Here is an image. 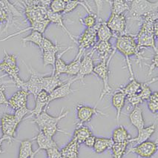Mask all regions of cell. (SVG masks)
<instances>
[{"mask_svg": "<svg viewBox=\"0 0 158 158\" xmlns=\"http://www.w3.org/2000/svg\"><path fill=\"white\" fill-rule=\"evenodd\" d=\"M141 83L142 82H139L135 78H133L130 80V82L126 86L118 89L122 91L126 97L131 96L139 92L141 87Z\"/></svg>", "mask_w": 158, "mask_h": 158, "instance_id": "obj_32", "label": "cell"}, {"mask_svg": "<svg viewBox=\"0 0 158 158\" xmlns=\"http://www.w3.org/2000/svg\"><path fill=\"white\" fill-rule=\"evenodd\" d=\"M30 112H31V110H29L28 108H27V107L22 108L15 111V113H14V117L16 118V120L20 123L24 120L25 116H26L27 114H30Z\"/></svg>", "mask_w": 158, "mask_h": 158, "instance_id": "obj_46", "label": "cell"}, {"mask_svg": "<svg viewBox=\"0 0 158 158\" xmlns=\"http://www.w3.org/2000/svg\"><path fill=\"white\" fill-rule=\"evenodd\" d=\"M126 100V96L119 89H117L113 94V95H112L111 103L112 106L116 109V113H117V114H116V119H117V124H119V122H120V117L125 106Z\"/></svg>", "mask_w": 158, "mask_h": 158, "instance_id": "obj_20", "label": "cell"}, {"mask_svg": "<svg viewBox=\"0 0 158 158\" xmlns=\"http://www.w3.org/2000/svg\"><path fill=\"white\" fill-rule=\"evenodd\" d=\"M60 158H65V157H61Z\"/></svg>", "mask_w": 158, "mask_h": 158, "instance_id": "obj_53", "label": "cell"}, {"mask_svg": "<svg viewBox=\"0 0 158 158\" xmlns=\"http://www.w3.org/2000/svg\"><path fill=\"white\" fill-rule=\"evenodd\" d=\"M111 5V14L114 15H120L125 14V13L129 11L130 5L127 1L124 0H113L108 1Z\"/></svg>", "mask_w": 158, "mask_h": 158, "instance_id": "obj_29", "label": "cell"}, {"mask_svg": "<svg viewBox=\"0 0 158 158\" xmlns=\"http://www.w3.org/2000/svg\"><path fill=\"white\" fill-rule=\"evenodd\" d=\"M106 25L113 33L114 38L126 34V16L125 14L114 15L111 14L106 22Z\"/></svg>", "mask_w": 158, "mask_h": 158, "instance_id": "obj_13", "label": "cell"}, {"mask_svg": "<svg viewBox=\"0 0 158 158\" xmlns=\"http://www.w3.org/2000/svg\"><path fill=\"white\" fill-rule=\"evenodd\" d=\"M157 151V143L148 140L131 147L126 154L133 153L140 158H151L156 154Z\"/></svg>", "mask_w": 158, "mask_h": 158, "instance_id": "obj_12", "label": "cell"}, {"mask_svg": "<svg viewBox=\"0 0 158 158\" xmlns=\"http://www.w3.org/2000/svg\"><path fill=\"white\" fill-rule=\"evenodd\" d=\"M113 37H114V36L106 25V22L102 19L97 30V41L109 42Z\"/></svg>", "mask_w": 158, "mask_h": 158, "instance_id": "obj_31", "label": "cell"}, {"mask_svg": "<svg viewBox=\"0 0 158 158\" xmlns=\"http://www.w3.org/2000/svg\"><path fill=\"white\" fill-rule=\"evenodd\" d=\"M157 124L154 123L148 127H144L143 129L138 131V135L135 138H131L128 141V143H135V144H139V143L148 141L152 137V135L155 132Z\"/></svg>", "mask_w": 158, "mask_h": 158, "instance_id": "obj_22", "label": "cell"}, {"mask_svg": "<svg viewBox=\"0 0 158 158\" xmlns=\"http://www.w3.org/2000/svg\"><path fill=\"white\" fill-rule=\"evenodd\" d=\"M5 76L0 77V80L3 78ZM10 85H5V84H2L0 82V105H4V106H8V100L7 99L6 95H5V90Z\"/></svg>", "mask_w": 158, "mask_h": 158, "instance_id": "obj_45", "label": "cell"}, {"mask_svg": "<svg viewBox=\"0 0 158 158\" xmlns=\"http://www.w3.org/2000/svg\"><path fill=\"white\" fill-rule=\"evenodd\" d=\"M33 139L36 140L39 146L38 148L40 150L46 151L48 148H52V147L58 146L56 143L53 139V137H50L48 136L45 135L41 131H39L38 135L36 137H34Z\"/></svg>", "mask_w": 158, "mask_h": 158, "instance_id": "obj_26", "label": "cell"}, {"mask_svg": "<svg viewBox=\"0 0 158 158\" xmlns=\"http://www.w3.org/2000/svg\"><path fill=\"white\" fill-rule=\"evenodd\" d=\"M48 19L49 21L51 22V23H54L55 25H57L58 27H60L64 32L68 36H69L70 39L74 43H77V40L74 38V36L71 34V32L68 30V28L64 24L63 22V14H54L50 11V10L48 12Z\"/></svg>", "mask_w": 158, "mask_h": 158, "instance_id": "obj_24", "label": "cell"}, {"mask_svg": "<svg viewBox=\"0 0 158 158\" xmlns=\"http://www.w3.org/2000/svg\"><path fill=\"white\" fill-rule=\"evenodd\" d=\"M29 95L30 94L25 90H19L8 100V106H10L14 111L22 108L27 107V102Z\"/></svg>", "mask_w": 158, "mask_h": 158, "instance_id": "obj_17", "label": "cell"}, {"mask_svg": "<svg viewBox=\"0 0 158 158\" xmlns=\"http://www.w3.org/2000/svg\"><path fill=\"white\" fill-rule=\"evenodd\" d=\"M4 139L2 138V137H0V154H3L4 153V152H3V149H2V143L4 142Z\"/></svg>", "mask_w": 158, "mask_h": 158, "instance_id": "obj_51", "label": "cell"}, {"mask_svg": "<svg viewBox=\"0 0 158 158\" xmlns=\"http://www.w3.org/2000/svg\"><path fill=\"white\" fill-rule=\"evenodd\" d=\"M50 24H51V22L49 21L48 19L45 20V21L39 22V23H31V25L29 27H25V28H24V29H22V30H20L19 31H17V32L14 33V34L8 35V36H6V37H5L4 39H2V40H0V42L6 41V40H9V39L14 37V36H17V35L22 34H23V33L26 32V31H38V32L41 33V34H43L44 33H45V31H46L47 27H48V25H50Z\"/></svg>", "mask_w": 158, "mask_h": 158, "instance_id": "obj_18", "label": "cell"}, {"mask_svg": "<svg viewBox=\"0 0 158 158\" xmlns=\"http://www.w3.org/2000/svg\"><path fill=\"white\" fill-rule=\"evenodd\" d=\"M77 118L78 120L77 126H82L85 123H89L92 119V117L96 114L106 115V114L100 111L95 107H89L85 105L80 104L77 106Z\"/></svg>", "mask_w": 158, "mask_h": 158, "instance_id": "obj_14", "label": "cell"}, {"mask_svg": "<svg viewBox=\"0 0 158 158\" xmlns=\"http://www.w3.org/2000/svg\"><path fill=\"white\" fill-rule=\"evenodd\" d=\"M126 100H128L129 104L134 108L136 107V106H139V105L142 104L143 102V100H141V98L138 95V94L131 95V96L126 97Z\"/></svg>", "mask_w": 158, "mask_h": 158, "instance_id": "obj_47", "label": "cell"}, {"mask_svg": "<svg viewBox=\"0 0 158 158\" xmlns=\"http://www.w3.org/2000/svg\"><path fill=\"white\" fill-rule=\"evenodd\" d=\"M114 144L112 139L105 137H97L93 148L95 153L102 154L106 150L110 149Z\"/></svg>", "mask_w": 158, "mask_h": 158, "instance_id": "obj_30", "label": "cell"}, {"mask_svg": "<svg viewBox=\"0 0 158 158\" xmlns=\"http://www.w3.org/2000/svg\"><path fill=\"white\" fill-rule=\"evenodd\" d=\"M96 138L97 137H95L94 135L90 136L89 138H87L85 141H84L83 144L85 145L86 147H88V148H93L94 146Z\"/></svg>", "mask_w": 158, "mask_h": 158, "instance_id": "obj_50", "label": "cell"}, {"mask_svg": "<svg viewBox=\"0 0 158 158\" xmlns=\"http://www.w3.org/2000/svg\"><path fill=\"white\" fill-rule=\"evenodd\" d=\"M74 82L72 79L69 80L68 82H64L61 85L55 89L51 94H49V102L58 100V99H62L67 97L69 95L71 94L77 90H73L71 89V85Z\"/></svg>", "mask_w": 158, "mask_h": 158, "instance_id": "obj_16", "label": "cell"}, {"mask_svg": "<svg viewBox=\"0 0 158 158\" xmlns=\"http://www.w3.org/2000/svg\"><path fill=\"white\" fill-rule=\"evenodd\" d=\"M111 139L114 143H128V141L131 139V137L124 126H120L114 130Z\"/></svg>", "mask_w": 158, "mask_h": 158, "instance_id": "obj_28", "label": "cell"}, {"mask_svg": "<svg viewBox=\"0 0 158 158\" xmlns=\"http://www.w3.org/2000/svg\"><path fill=\"white\" fill-rule=\"evenodd\" d=\"M42 53H43L42 56H43L44 66L51 65L53 67V71H54L55 62H56V54L58 52H56V51H46V52Z\"/></svg>", "mask_w": 158, "mask_h": 158, "instance_id": "obj_42", "label": "cell"}, {"mask_svg": "<svg viewBox=\"0 0 158 158\" xmlns=\"http://www.w3.org/2000/svg\"><path fill=\"white\" fill-rule=\"evenodd\" d=\"M63 82L60 79V77L54 75V73H51L50 76H45L43 74L42 76V88L43 91H45L48 94H51Z\"/></svg>", "mask_w": 158, "mask_h": 158, "instance_id": "obj_19", "label": "cell"}, {"mask_svg": "<svg viewBox=\"0 0 158 158\" xmlns=\"http://www.w3.org/2000/svg\"><path fill=\"white\" fill-rule=\"evenodd\" d=\"M157 11L152 12L140 19L141 26L139 33L136 34L138 50L142 52L146 48H152L154 53L157 52L155 40L157 37Z\"/></svg>", "mask_w": 158, "mask_h": 158, "instance_id": "obj_1", "label": "cell"}, {"mask_svg": "<svg viewBox=\"0 0 158 158\" xmlns=\"http://www.w3.org/2000/svg\"><path fill=\"white\" fill-rule=\"evenodd\" d=\"M157 80V77H155V78L152 79V80H151L149 82H143V83L142 82V83H141L140 89H139V92L137 94H138V95L141 98V100H143V102L148 100L151 94H152V91L150 89L149 85L150 84L153 83L154 82H156V80Z\"/></svg>", "mask_w": 158, "mask_h": 158, "instance_id": "obj_38", "label": "cell"}, {"mask_svg": "<svg viewBox=\"0 0 158 158\" xmlns=\"http://www.w3.org/2000/svg\"><path fill=\"white\" fill-rule=\"evenodd\" d=\"M62 49V47L59 45L57 42H56V44H54L48 38L44 36L41 48H40V50H41L42 52H46V51H56V52H59Z\"/></svg>", "mask_w": 158, "mask_h": 158, "instance_id": "obj_39", "label": "cell"}, {"mask_svg": "<svg viewBox=\"0 0 158 158\" xmlns=\"http://www.w3.org/2000/svg\"><path fill=\"white\" fill-rule=\"evenodd\" d=\"M46 154L48 158H60L61 157V153L59 149L58 146L52 147V148H48L46 151Z\"/></svg>", "mask_w": 158, "mask_h": 158, "instance_id": "obj_48", "label": "cell"}, {"mask_svg": "<svg viewBox=\"0 0 158 158\" xmlns=\"http://www.w3.org/2000/svg\"><path fill=\"white\" fill-rule=\"evenodd\" d=\"M19 123L16 120L14 114L5 113L0 117V128L5 141L11 143L15 140L16 131Z\"/></svg>", "mask_w": 158, "mask_h": 158, "instance_id": "obj_9", "label": "cell"}, {"mask_svg": "<svg viewBox=\"0 0 158 158\" xmlns=\"http://www.w3.org/2000/svg\"><path fill=\"white\" fill-rule=\"evenodd\" d=\"M40 150L39 149V148H37V149H36V150L35 151V152H34V154H33L32 155H31V157H29V158H35V157H36V154H37V152H40Z\"/></svg>", "mask_w": 158, "mask_h": 158, "instance_id": "obj_52", "label": "cell"}, {"mask_svg": "<svg viewBox=\"0 0 158 158\" xmlns=\"http://www.w3.org/2000/svg\"><path fill=\"white\" fill-rule=\"evenodd\" d=\"M130 123L137 128V131H140L145 127V121L143 115V110L139 106L134 108L131 113L128 115Z\"/></svg>", "mask_w": 158, "mask_h": 158, "instance_id": "obj_23", "label": "cell"}, {"mask_svg": "<svg viewBox=\"0 0 158 158\" xmlns=\"http://www.w3.org/2000/svg\"><path fill=\"white\" fill-rule=\"evenodd\" d=\"M94 50L92 49L90 52L84 54L83 58H82L81 64H80V69L78 74L73 77V80L74 82L80 80V82L84 84V79L88 75L93 73L94 63Z\"/></svg>", "mask_w": 158, "mask_h": 158, "instance_id": "obj_11", "label": "cell"}, {"mask_svg": "<svg viewBox=\"0 0 158 158\" xmlns=\"http://www.w3.org/2000/svg\"><path fill=\"white\" fill-rule=\"evenodd\" d=\"M91 135H93V134L91 130H90V128L82 125V126H77L74 132H73V137H74L77 139L79 144H81V143H83L84 141L87 138H89L90 136Z\"/></svg>", "mask_w": 158, "mask_h": 158, "instance_id": "obj_33", "label": "cell"}, {"mask_svg": "<svg viewBox=\"0 0 158 158\" xmlns=\"http://www.w3.org/2000/svg\"><path fill=\"white\" fill-rule=\"evenodd\" d=\"M92 49L97 52L101 59V61L108 60L112 53L115 51V48L112 46L110 42L102 41H97L96 44L93 46Z\"/></svg>", "mask_w": 158, "mask_h": 158, "instance_id": "obj_21", "label": "cell"}, {"mask_svg": "<svg viewBox=\"0 0 158 158\" xmlns=\"http://www.w3.org/2000/svg\"><path fill=\"white\" fill-rule=\"evenodd\" d=\"M24 65L26 66L27 71L31 73V77L27 81H25L23 89L25 90L30 94H32L34 97V99L37 96V94L43 90L42 88V76L43 74H40L36 72L34 69L29 67L23 60Z\"/></svg>", "mask_w": 158, "mask_h": 158, "instance_id": "obj_10", "label": "cell"}, {"mask_svg": "<svg viewBox=\"0 0 158 158\" xmlns=\"http://www.w3.org/2000/svg\"><path fill=\"white\" fill-rule=\"evenodd\" d=\"M157 53L158 52L154 53L153 59H152V63H151V65H149V71H148V75L152 74V72H153V71H154V69H156L157 68V65H158Z\"/></svg>", "mask_w": 158, "mask_h": 158, "instance_id": "obj_49", "label": "cell"}, {"mask_svg": "<svg viewBox=\"0 0 158 158\" xmlns=\"http://www.w3.org/2000/svg\"><path fill=\"white\" fill-rule=\"evenodd\" d=\"M128 145V143H114L111 148L113 158H123V157L126 154Z\"/></svg>", "mask_w": 158, "mask_h": 158, "instance_id": "obj_40", "label": "cell"}, {"mask_svg": "<svg viewBox=\"0 0 158 158\" xmlns=\"http://www.w3.org/2000/svg\"><path fill=\"white\" fill-rule=\"evenodd\" d=\"M71 48H73V47H71V46L68 47L67 48L65 49V50L62 51L61 53H60V54L56 55L54 69V71H52V73H54V75H56V76H57V77H60V75L65 74L66 73V71H67L68 64L66 63V62L64 61L63 60H62V56Z\"/></svg>", "mask_w": 158, "mask_h": 158, "instance_id": "obj_27", "label": "cell"}, {"mask_svg": "<svg viewBox=\"0 0 158 158\" xmlns=\"http://www.w3.org/2000/svg\"><path fill=\"white\" fill-rule=\"evenodd\" d=\"M43 34L38 31H31L29 35H27L25 37L22 38V43L24 45H25L27 43H32L39 48H41L42 43L43 40Z\"/></svg>", "mask_w": 158, "mask_h": 158, "instance_id": "obj_35", "label": "cell"}, {"mask_svg": "<svg viewBox=\"0 0 158 158\" xmlns=\"http://www.w3.org/2000/svg\"><path fill=\"white\" fill-rule=\"evenodd\" d=\"M0 71L5 73L4 76H8L11 80L12 85L23 89L24 82L19 77V69L17 66V57L14 54H9L4 49V58L0 62Z\"/></svg>", "mask_w": 158, "mask_h": 158, "instance_id": "obj_5", "label": "cell"}, {"mask_svg": "<svg viewBox=\"0 0 158 158\" xmlns=\"http://www.w3.org/2000/svg\"><path fill=\"white\" fill-rule=\"evenodd\" d=\"M83 55L77 54L76 57L72 62L68 64L67 67V71H66L65 74L69 75V76L71 77H76L78 74L79 71H80V64H81V60Z\"/></svg>", "mask_w": 158, "mask_h": 158, "instance_id": "obj_34", "label": "cell"}, {"mask_svg": "<svg viewBox=\"0 0 158 158\" xmlns=\"http://www.w3.org/2000/svg\"><path fill=\"white\" fill-rule=\"evenodd\" d=\"M24 14L29 23H34L48 19V12L51 1H22Z\"/></svg>", "mask_w": 158, "mask_h": 158, "instance_id": "obj_4", "label": "cell"}, {"mask_svg": "<svg viewBox=\"0 0 158 158\" xmlns=\"http://www.w3.org/2000/svg\"><path fill=\"white\" fill-rule=\"evenodd\" d=\"M116 45L115 50L119 51L122 54L126 59V65L129 72L130 80L135 78L133 70H132L130 57L136 56L137 58V62L141 65V60H148V59L143 56V52H140L138 50L136 41V35L125 34L124 35L116 36Z\"/></svg>", "mask_w": 158, "mask_h": 158, "instance_id": "obj_2", "label": "cell"}, {"mask_svg": "<svg viewBox=\"0 0 158 158\" xmlns=\"http://www.w3.org/2000/svg\"><path fill=\"white\" fill-rule=\"evenodd\" d=\"M80 144L74 137L60 150L61 157L65 158H79Z\"/></svg>", "mask_w": 158, "mask_h": 158, "instance_id": "obj_25", "label": "cell"}, {"mask_svg": "<svg viewBox=\"0 0 158 158\" xmlns=\"http://www.w3.org/2000/svg\"><path fill=\"white\" fill-rule=\"evenodd\" d=\"M97 21V15L96 14H89L85 17L80 18V22L82 25L85 26L87 28L92 27L96 25Z\"/></svg>", "mask_w": 158, "mask_h": 158, "instance_id": "obj_43", "label": "cell"}, {"mask_svg": "<svg viewBox=\"0 0 158 158\" xmlns=\"http://www.w3.org/2000/svg\"><path fill=\"white\" fill-rule=\"evenodd\" d=\"M49 104V94L42 90L35 98V107L34 109L31 110L30 116L27 117H32L33 116L34 117H37L44 110H47L48 108Z\"/></svg>", "mask_w": 158, "mask_h": 158, "instance_id": "obj_15", "label": "cell"}, {"mask_svg": "<svg viewBox=\"0 0 158 158\" xmlns=\"http://www.w3.org/2000/svg\"><path fill=\"white\" fill-rule=\"evenodd\" d=\"M102 2H100V4H97V21L96 25L90 28H86L83 31L80 37L77 40L78 45V52L77 54L84 55L85 52L91 47H93L97 42V30L102 19L100 17V12L101 10Z\"/></svg>", "mask_w": 158, "mask_h": 158, "instance_id": "obj_6", "label": "cell"}, {"mask_svg": "<svg viewBox=\"0 0 158 158\" xmlns=\"http://www.w3.org/2000/svg\"><path fill=\"white\" fill-rule=\"evenodd\" d=\"M69 113V111H64V108H62L60 115L57 117H53L47 113V110H44L40 115L33 119L32 123L38 126L40 131L50 137H54L57 132H62L69 135L68 132L62 131L58 127V123L60 121L67 117Z\"/></svg>", "mask_w": 158, "mask_h": 158, "instance_id": "obj_3", "label": "cell"}, {"mask_svg": "<svg viewBox=\"0 0 158 158\" xmlns=\"http://www.w3.org/2000/svg\"><path fill=\"white\" fill-rule=\"evenodd\" d=\"M66 4H67V0L51 1L50 5H49V10L54 14H63Z\"/></svg>", "mask_w": 158, "mask_h": 158, "instance_id": "obj_41", "label": "cell"}, {"mask_svg": "<svg viewBox=\"0 0 158 158\" xmlns=\"http://www.w3.org/2000/svg\"><path fill=\"white\" fill-rule=\"evenodd\" d=\"M79 5H81V6L84 7V8L85 9L86 11L88 12V14H92V10L91 8H90L89 4H86V2L85 1H68L67 0V4H66L65 10H64L63 14H68L69 13L72 12L73 10H74Z\"/></svg>", "mask_w": 158, "mask_h": 158, "instance_id": "obj_37", "label": "cell"}, {"mask_svg": "<svg viewBox=\"0 0 158 158\" xmlns=\"http://www.w3.org/2000/svg\"><path fill=\"white\" fill-rule=\"evenodd\" d=\"M116 51H114L109 56V58L106 60H102L98 65H94V68L93 73L97 75L102 80V83H103V88H102V91H101L100 97L97 100L96 103V107H97V105L100 102L102 99L104 98L106 95L109 94L111 92V87L109 85V63L111 62L112 58L114 56Z\"/></svg>", "mask_w": 158, "mask_h": 158, "instance_id": "obj_7", "label": "cell"}, {"mask_svg": "<svg viewBox=\"0 0 158 158\" xmlns=\"http://www.w3.org/2000/svg\"><path fill=\"white\" fill-rule=\"evenodd\" d=\"M129 13L131 16L129 19L140 21L144 16L152 12L157 11V2H151L146 0H134L131 2Z\"/></svg>", "mask_w": 158, "mask_h": 158, "instance_id": "obj_8", "label": "cell"}, {"mask_svg": "<svg viewBox=\"0 0 158 158\" xmlns=\"http://www.w3.org/2000/svg\"><path fill=\"white\" fill-rule=\"evenodd\" d=\"M148 108L153 114H157L158 111V94L157 91L152 92L148 100Z\"/></svg>", "mask_w": 158, "mask_h": 158, "instance_id": "obj_44", "label": "cell"}, {"mask_svg": "<svg viewBox=\"0 0 158 158\" xmlns=\"http://www.w3.org/2000/svg\"><path fill=\"white\" fill-rule=\"evenodd\" d=\"M32 143L30 139H25L20 142L19 152L18 158H29L34 154Z\"/></svg>", "mask_w": 158, "mask_h": 158, "instance_id": "obj_36", "label": "cell"}]
</instances>
